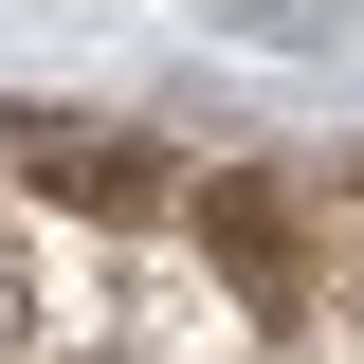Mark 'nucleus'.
<instances>
[{"label":"nucleus","mask_w":364,"mask_h":364,"mask_svg":"<svg viewBox=\"0 0 364 364\" xmlns=\"http://www.w3.org/2000/svg\"><path fill=\"white\" fill-rule=\"evenodd\" d=\"M18 328H37V310H18V255H0V364H18Z\"/></svg>","instance_id":"nucleus-1"}]
</instances>
